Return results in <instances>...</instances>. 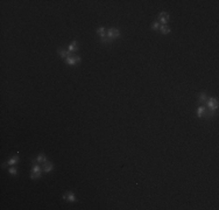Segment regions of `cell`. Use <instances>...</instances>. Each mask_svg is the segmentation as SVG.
Here are the masks:
<instances>
[{"mask_svg": "<svg viewBox=\"0 0 219 210\" xmlns=\"http://www.w3.org/2000/svg\"><path fill=\"white\" fill-rule=\"evenodd\" d=\"M205 106L209 111L213 112V113H217V110H218V98L216 97H211V98H208V101L205 102Z\"/></svg>", "mask_w": 219, "mask_h": 210, "instance_id": "1", "label": "cell"}, {"mask_svg": "<svg viewBox=\"0 0 219 210\" xmlns=\"http://www.w3.org/2000/svg\"><path fill=\"white\" fill-rule=\"evenodd\" d=\"M81 61H82V57H81L79 55L74 54L72 56L65 58V60H64V63L68 64V66H72V67H74V66H77L78 63H81Z\"/></svg>", "mask_w": 219, "mask_h": 210, "instance_id": "2", "label": "cell"}, {"mask_svg": "<svg viewBox=\"0 0 219 210\" xmlns=\"http://www.w3.org/2000/svg\"><path fill=\"white\" fill-rule=\"evenodd\" d=\"M169 19H170L169 14H168L167 12L162 11V12H160V13H159V15H157V19H156L155 21H157V22H159L160 25H168V21H169Z\"/></svg>", "mask_w": 219, "mask_h": 210, "instance_id": "3", "label": "cell"}, {"mask_svg": "<svg viewBox=\"0 0 219 210\" xmlns=\"http://www.w3.org/2000/svg\"><path fill=\"white\" fill-rule=\"evenodd\" d=\"M120 36H121V33H120V30L118 28L111 27V28L107 29V37L111 39L112 41L115 40V39H118V37H120Z\"/></svg>", "mask_w": 219, "mask_h": 210, "instance_id": "4", "label": "cell"}, {"mask_svg": "<svg viewBox=\"0 0 219 210\" xmlns=\"http://www.w3.org/2000/svg\"><path fill=\"white\" fill-rule=\"evenodd\" d=\"M62 199H63L64 201L70 202V203H75V202H77V197H76V195H75L71 190H69V192H67L65 194H63V195H62Z\"/></svg>", "mask_w": 219, "mask_h": 210, "instance_id": "5", "label": "cell"}, {"mask_svg": "<svg viewBox=\"0 0 219 210\" xmlns=\"http://www.w3.org/2000/svg\"><path fill=\"white\" fill-rule=\"evenodd\" d=\"M57 54L61 56V58H63V60H65V58H68V57H70V56H72L74 54L72 53H70L68 49H64V48H62V47H58L57 48Z\"/></svg>", "mask_w": 219, "mask_h": 210, "instance_id": "6", "label": "cell"}, {"mask_svg": "<svg viewBox=\"0 0 219 210\" xmlns=\"http://www.w3.org/2000/svg\"><path fill=\"white\" fill-rule=\"evenodd\" d=\"M19 160H20V158H19V153L16 154V155H14V156H12L11 159H8L6 162H4L2 163V167H6V166H14V165H16L18 162H19Z\"/></svg>", "mask_w": 219, "mask_h": 210, "instance_id": "7", "label": "cell"}, {"mask_svg": "<svg viewBox=\"0 0 219 210\" xmlns=\"http://www.w3.org/2000/svg\"><path fill=\"white\" fill-rule=\"evenodd\" d=\"M68 50H69L70 53H72V54H76V53L79 50V44H78V42H77L76 40H74V41L69 44Z\"/></svg>", "mask_w": 219, "mask_h": 210, "instance_id": "8", "label": "cell"}, {"mask_svg": "<svg viewBox=\"0 0 219 210\" xmlns=\"http://www.w3.org/2000/svg\"><path fill=\"white\" fill-rule=\"evenodd\" d=\"M54 169V165L50 162V161H46L44 163H43V167H42V171H43V173L44 174H48V173H50L51 171Z\"/></svg>", "mask_w": 219, "mask_h": 210, "instance_id": "9", "label": "cell"}, {"mask_svg": "<svg viewBox=\"0 0 219 210\" xmlns=\"http://www.w3.org/2000/svg\"><path fill=\"white\" fill-rule=\"evenodd\" d=\"M96 33L97 35L99 36V39H103V37H106L107 36V29L105 27H98L96 29Z\"/></svg>", "mask_w": 219, "mask_h": 210, "instance_id": "10", "label": "cell"}, {"mask_svg": "<svg viewBox=\"0 0 219 210\" xmlns=\"http://www.w3.org/2000/svg\"><path fill=\"white\" fill-rule=\"evenodd\" d=\"M159 32H160L162 35H168V34L171 33V28H170L168 25H161Z\"/></svg>", "mask_w": 219, "mask_h": 210, "instance_id": "11", "label": "cell"}, {"mask_svg": "<svg viewBox=\"0 0 219 210\" xmlns=\"http://www.w3.org/2000/svg\"><path fill=\"white\" fill-rule=\"evenodd\" d=\"M206 101H208V95H206V92H201L199 96H198V103L201 105L205 104Z\"/></svg>", "mask_w": 219, "mask_h": 210, "instance_id": "12", "label": "cell"}, {"mask_svg": "<svg viewBox=\"0 0 219 210\" xmlns=\"http://www.w3.org/2000/svg\"><path fill=\"white\" fill-rule=\"evenodd\" d=\"M205 111H206V106H205V105H201V106L197 109V117H198V118H203Z\"/></svg>", "mask_w": 219, "mask_h": 210, "instance_id": "13", "label": "cell"}, {"mask_svg": "<svg viewBox=\"0 0 219 210\" xmlns=\"http://www.w3.org/2000/svg\"><path fill=\"white\" fill-rule=\"evenodd\" d=\"M46 161H48L47 160V156H46V154H43V153H40L37 156H36V162H39V163H44Z\"/></svg>", "mask_w": 219, "mask_h": 210, "instance_id": "14", "label": "cell"}, {"mask_svg": "<svg viewBox=\"0 0 219 210\" xmlns=\"http://www.w3.org/2000/svg\"><path fill=\"white\" fill-rule=\"evenodd\" d=\"M42 172H43V171H41V172H32V173H30V179H32V180L41 179V178H42Z\"/></svg>", "mask_w": 219, "mask_h": 210, "instance_id": "15", "label": "cell"}, {"mask_svg": "<svg viewBox=\"0 0 219 210\" xmlns=\"http://www.w3.org/2000/svg\"><path fill=\"white\" fill-rule=\"evenodd\" d=\"M42 171V168H41V166H40V163L39 162H34L33 161V167H32V172H41Z\"/></svg>", "mask_w": 219, "mask_h": 210, "instance_id": "16", "label": "cell"}, {"mask_svg": "<svg viewBox=\"0 0 219 210\" xmlns=\"http://www.w3.org/2000/svg\"><path fill=\"white\" fill-rule=\"evenodd\" d=\"M160 26H161V25H160V23H159L157 21H154V22H153V23L150 25V28H152L153 30H156V32H159V29H160Z\"/></svg>", "mask_w": 219, "mask_h": 210, "instance_id": "17", "label": "cell"}, {"mask_svg": "<svg viewBox=\"0 0 219 210\" xmlns=\"http://www.w3.org/2000/svg\"><path fill=\"white\" fill-rule=\"evenodd\" d=\"M99 41H100L102 44H111V43H112V40L109 39L107 36H106V37H103V39H99Z\"/></svg>", "mask_w": 219, "mask_h": 210, "instance_id": "18", "label": "cell"}, {"mask_svg": "<svg viewBox=\"0 0 219 210\" xmlns=\"http://www.w3.org/2000/svg\"><path fill=\"white\" fill-rule=\"evenodd\" d=\"M7 172H8L11 175H18V168H16V167H14V166H13V167H11V168H8V169H7Z\"/></svg>", "mask_w": 219, "mask_h": 210, "instance_id": "19", "label": "cell"}]
</instances>
